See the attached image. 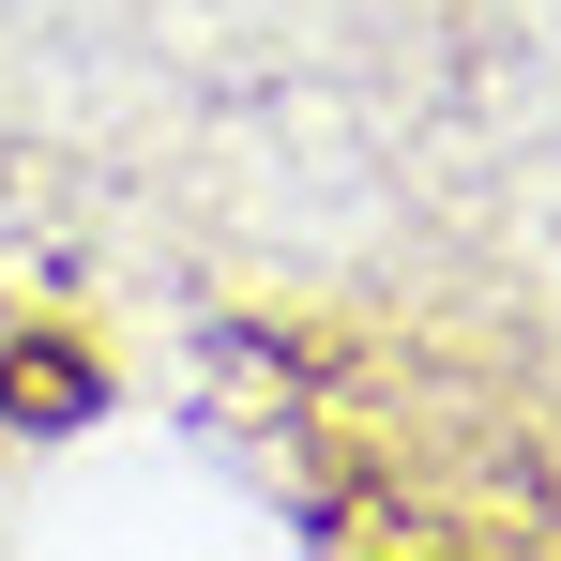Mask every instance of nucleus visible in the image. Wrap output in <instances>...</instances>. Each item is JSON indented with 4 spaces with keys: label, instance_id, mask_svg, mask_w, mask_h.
I'll list each match as a JSON object with an SVG mask.
<instances>
[{
    "label": "nucleus",
    "instance_id": "obj_1",
    "mask_svg": "<svg viewBox=\"0 0 561 561\" xmlns=\"http://www.w3.org/2000/svg\"><path fill=\"white\" fill-rule=\"evenodd\" d=\"M77 394H106V365L46 319V304H15V288H0V470H15V440H31L46 410H77Z\"/></svg>",
    "mask_w": 561,
    "mask_h": 561
}]
</instances>
